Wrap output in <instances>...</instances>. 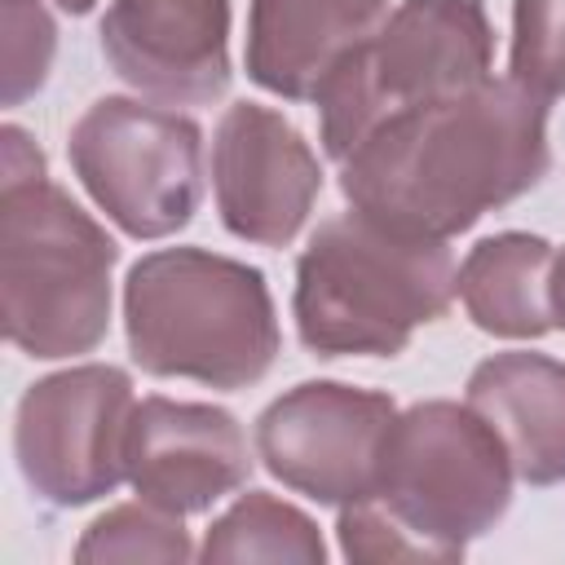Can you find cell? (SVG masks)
I'll return each mask as SVG.
<instances>
[{
	"label": "cell",
	"instance_id": "8992f818",
	"mask_svg": "<svg viewBox=\"0 0 565 565\" xmlns=\"http://www.w3.org/2000/svg\"><path fill=\"white\" fill-rule=\"evenodd\" d=\"M494 31L481 0H397L318 88V132L344 163L384 119L490 79Z\"/></svg>",
	"mask_w": 565,
	"mask_h": 565
},
{
	"label": "cell",
	"instance_id": "ac0fdd59",
	"mask_svg": "<svg viewBox=\"0 0 565 565\" xmlns=\"http://www.w3.org/2000/svg\"><path fill=\"white\" fill-rule=\"evenodd\" d=\"M508 79L539 102L565 97V0L512 4Z\"/></svg>",
	"mask_w": 565,
	"mask_h": 565
},
{
	"label": "cell",
	"instance_id": "30bf717a",
	"mask_svg": "<svg viewBox=\"0 0 565 565\" xmlns=\"http://www.w3.org/2000/svg\"><path fill=\"white\" fill-rule=\"evenodd\" d=\"M212 190L234 238L287 247L322 194V163L282 110L234 102L212 132Z\"/></svg>",
	"mask_w": 565,
	"mask_h": 565
},
{
	"label": "cell",
	"instance_id": "44dd1931",
	"mask_svg": "<svg viewBox=\"0 0 565 565\" xmlns=\"http://www.w3.org/2000/svg\"><path fill=\"white\" fill-rule=\"evenodd\" d=\"M53 4H57L62 13H75V18H79V13H88L97 0H53Z\"/></svg>",
	"mask_w": 565,
	"mask_h": 565
},
{
	"label": "cell",
	"instance_id": "4fadbf2b",
	"mask_svg": "<svg viewBox=\"0 0 565 565\" xmlns=\"http://www.w3.org/2000/svg\"><path fill=\"white\" fill-rule=\"evenodd\" d=\"M388 18V0H252L247 79L282 102H313L327 75Z\"/></svg>",
	"mask_w": 565,
	"mask_h": 565
},
{
	"label": "cell",
	"instance_id": "7c38bea8",
	"mask_svg": "<svg viewBox=\"0 0 565 565\" xmlns=\"http://www.w3.org/2000/svg\"><path fill=\"white\" fill-rule=\"evenodd\" d=\"M128 486L137 499L194 516L243 490L256 459L243 424L212 402L141 397L128 419Z\"/></svg>",
	"mask_w": 565,
	"mask_h": 565
},
{
	"label": "cell",
	"instance_id": "5b68a950",
	"mask_svg": "<svg viewBox=\"0 0 565 565\" xmlns=\"http://www.w3.org/2000/svg\"><path fill=\"white\" fill-rule=\"evenodd\" d=\"M512 455L468 402H415L397 411L384 437L375 499L415 561H463L468 543L490 534L512 508Z\"/></svg>",
	"mask_w": 565,
	"mask_h": 565
},
{
	"label": "cell",
	"instance_id": "2e32d148",
	"mask_svg": "<svg viewBox=\"0 0 565 565\" xmlns=\"http://www.w3.org/2000/svg\"><path fill=\"white\" fill-rule=\"evenodd\" d=\"M199 561H296V565H322L327 543L296 503L274 499L269 490L238 494L203 534Z\"/></svg>",
	"mask_w": 565,
	"mask_h": 565
},
{
	"label": "cell",
	"instance_id": "9c48e42d",
	"mask_svg": "<svg viewBox=\"0 0 565 565\" xmlns=\"http://www.w3.org/2000/svg\"><path fill=\"white\" fill-rule=\"evenodd\" d=\"M397 406L388 393L340 380H305L256 419V455L287 490L344 508L375 490L380 455Z\"/></svg>",
	"mask_w": 565,
	"mask_h": 565
},
{
	"label": "cell",
	"instance_id": "277c9868",
	"mask_svg": "<svg viewBox=\"0 0 565 565\" xmlns=\"http://www.w3.org/2000/svg\"><path fill=\"white\" fill-rule=\"evenodd\" d=\"M115 238L49 172L0 181V309L13 349L40 362L93 353L110 331Z\"/></svg>",
	"mask_w": 565,
	"mask_h": 565
},
{
	"label": "cell",
	"instance_id": "6da1fadb",
	"mask_svg": "<svg viewBox=\"0 0 565 565\" xmlns=\"http://www.w3.org/2000/svg\"><path fill=\"white\" fill-rule=\"evenodd\" d=\"M547 168V102L490 75L366 132L340 163V194L397 234L446 243L530 194Z\"/></svg>",
	"mask_w": 565,
	"mask_h": 565
},
{
	"label": "cell",
	"instance_id": "3957f363",
	"mask_svg": "<svg viewBox=\"0 0 565 565\" xmlns=\"http://www.w3.org/2000/svg\"><path fill=\"white\" fill-rule=\"evenodd\" d=\"M124 335L154 380L252 388L278 358V309L256 265L207 247H159L124 278Z\"/></svg>",
	"mask_w": 565,
	"mask_h": 565
},
{
	"label": "cell",
	"instance_id": "e0dca14e",
	"mask_svg": "<svg viewBox=\"0 0 565 565\" xmlns=\"http://www.w3.org/2000/svg\"><path fill=\"white\" fill-rule=\"evenodd\" d=\"M190 556H199V552H194L181 516L163 512L146 499L102 512L75 543L79 565H93V561H177L181 565Z\"/></svg>",
	"mask_w": 565,
	"mask_h": 565
},
{
	"label": "cell",
	"instance_id": "52a82bcc",
	"mask_svg": "<svg viewBox=\"0 0 565 565\" xmlns=\"http://www.w3.org/2000/svg\"><path fill=\"white\" fill-rule=\"evenodd\" d=\"M88 199L141 243L185 230L203 203V128L141 97H97L66 137Z\"/></svg>",
	"mask_w": 565,
	"mask_h": 565
},
{
	"label": "cell",
	"instance_id": "9a60e30c",
	"mask_svg": "<svg viewBox=\"0 0 565 565\" xmlns=\"http://www.w3.org/2000/svg\"><path fill=\"white\" fill-rule=\"evenodd\" d=\"M556 247L525 230H503L468 247L459 265V300L486 335L499 340H543L556 331L547 278Z\"/></svg>",
	"mask_w": 565,
	"mask_h": 565
},
{
	"label": "cell",
	"instance_id": "ffe728a7",
	"mask_svg": "<svg viewBox=\"0 0 565 565\" xmlns=\"http://www.w3.org/2000/svg\"><path fill=\"white\" fill-rule=\"evenodd\" d=\"M547 300H552V322H556V331H565V247H556V256H552Z\"/></svg>",
	"mask_w": 565,
	"mask_h": 565
},
{
	"label": "cell",
	"instance_id": "ba28073f",
	"mask_svg": "<svg viewBox=\"0 0 565 565\" xmlns=\"http://www.w3.org/2000/svg\"><path fill=\"white\" fill-rule=\"evenodd\" d=\"M132 380L110 362H84L35 380L13 415L22 481L53 508H84L128 481Z\"/></svg>",
	"mask_w": 565,
	"mask_h": 565
},
{
	"label": "cell",
	"instance_id": "7a4b0ae2",
	"mask_svg": "<svg viewBox=\"0 0 565 565\" xmlns=\"http://www.w3.org/2000/svg\"><path fill=\"white\" fill-rule=\"evenodd\" d=\"M455 296L459 269L446 243L397 234L349 207L309 234L291 318L313 358H397Z\"/></svg>",
	"mask_w": 565,
	"mask_h": 565
},
{
	"label": "cell",
	"instance_id": "d6986e66",
	"mask_svg": "<svg viewBox=\"0 0 565 565\" xmlns=\"http://www.w3.org/2000/svg\"><path fill=\"white\" fill-rule=\"evenodd\" d=\"M4 9V106H22L49 84L57 26L40 0H0Z\"/></svg>",
	"mask_w": 565,
	"mask_h": 565
},
{
	"label": "cell",
	"instance_id": "5bb4252c",
	"mask_svg": "<svg viewBox=\"0 0 565 565\" xmlns=\"http://www.w3.org/2000/svg\"><path fill=\"white\" fill-rule=\"evenodd\" d=\"M503 437L525 486L565 481V362L530 349H508L472 366L468 397Z\"/></svg>",
	"mask_w": 565,
	"mask_h": 565
},
{
	"label": "cell",
	"instance_id": "8fae6325",
	"mask_svg": "<svg viewBox=\"0 0 565 565\" xmlns=\"http://www.w3.org/2000/svg\"><path fill=\"white\" fill-rule=\"evenodd\" d=\"M97 35L110 71L150 102L207 106L230 88V0H110Z\"/></svg>",
	"mask_w": 565,
	"mask_h": 565
}]
</instances>
